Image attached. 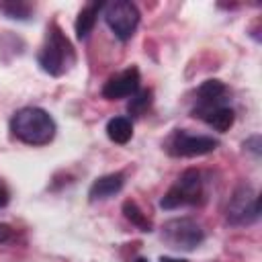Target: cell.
I'll return each mask as SVG.
<instances>
[{
    "label": "cell",
    "mask_w": 262,
    "mask_h": 262,
    "mask_svg": "<svg viewBox=\"0 0 262 262\" xmlns=\"http://www.w3.org/2000/svg\"><path fill=\"white\" fill-rule=\"evenodd\" d=\"M102 8H104V4H100V2H90V4L82 6V10L78 12V18H76V25H74L78 39H86L90 35Z\"/></svg>",
    "instance_id": "obj_12"
},
{
    "label": "cell",
    "mask_w": 262,
    "mask_h": 262,
    "mask_svg": "<svg viewBox=\"0 0 262 262\" xmlns=\"http://www.w3.org/2000/svg\"><path fill=\"white\" fill-rule=\"evenodd\" d=\"M12 135L27 145H47L55 137V121L53 117L39 106L18 108L10 119Z\"/></svg>",
    "instance_id": "obj_1"
},
{
    "label": "cell",
    "mask_w": 262,
    "mask_h": 262,
    "mask_svg": "<svg viewBox=\"0 0 262 262\" xmlns=\"http://www.w3.org/2000/svg\"><path fill=\"white\" fill-rule=\"evenodd\" d=\"M160 262H186V260H180V258H166V256H164Z\"/></svg>",
    "instance_id": "obj_19"
},
{
    "label": "cell",
    "mask_w": 262,
    "mask_h": 262,
    "mask_svg": "<svg viewBox=\"0 0 262 262\" xmlns=\"http://www.w3.org/2000/svg\"><path fill=\"white\" fill-rule=\"evenodd\" d=\"M74 47L68 41V37L61 33L57 25H51L47 29L45 43L39 51V66L49 76H61L70 70L74 63Z\"/></svg>",
    "instance_id": "obj_2"
},
{
    "label": "cell",
    "mask_w": 262,
    "mask_h": 262,
    "mask_svg": "<svg viewBox=\"0 0 262 262\" xmlns=\"http://www.w3.org/2000/svg\"><path fill=\"white\" fill-rule=\"evenodd\" d=\"M125 184V176L121 172H111V174H104L100 178H96L88 190V196L92 201H102V199H108V196H115Z\"/></svg>",
    "instance_id": "obj_10"
},
{
    "label": "cell",
    "mask_w": 262,
    "mask_h": 262,
    "mask_svg": "<svg viewBox=\"0 0 262 262\" xmlns=\"http://www.w3.org/2000/svg\"><path fill=\"white\" fill-rule=\"evenodd\" d=\"M203 196V180L196 170H186L162 196V209H180L186 205H196Z\"/></svg>",
    "instance_id": "obj_4"
},
{
    "label": "cell",
    "mask_w": 262,
    "mask_h": 262,
    "mask_svg": "<svg viewBox=\"0 0 262 262\" xmlns=\"http://www.w3.org/2000/svg\"><path fill=\"white\" fill-rule=\"evenodd\" d=\"M123 213H125V217L133 223V225H137L141 231H151V221L145 217V213L137 207V203H133V201H125L123 203Z\"/></svg>",
    "instance_id": "obj_15"
},
{
    "label": "cell",
    "mask_w": 262,
    "mask_h": 262,
    "mask_svg": "<svg viewBox=\"0 0 262 262\" xmlns=\"http://www.w3.org/2000/svg\"><path fill=\"white\" fill-rule=\"evenodd\" d=\"M135 262H147V260H145V258H137Z\"/></svg>",
    "instance_id": "obj_20"
},
{
    "label": "cell",
    "mask_w": 262,
    "mask_h": 262,
    "mask_svg": "<svg viewBox=\"0 0 262 262\" xmlns=\"http://www.w3.org/2000/svg\"><path fill=\"white\" fill-rule=\"evenodd\" d=\"M139 90V70L137 68H127L123 72H119L117 76H113L104 88H102V96L108 100H117V98H127L133 96Z\"/></svg>",
    "instance_id": "obj_8"
},
{
    "label": "cell",
    "mask_w": 262,
    "mask_h": 262,
    "mask_svg": "<svg viewBox=\"0 0 262 262\" xmlns=\"http://www.w3.org/2000/svg\"><path fill=\"white\" fill-rule=\"evenodd\" d=\"M104 20L117 39L127 41L139 25V10L129 0H115L104 6Z\"/></svg>",
    "instance_id": "obj_5"
},
{
    "label": "cell",
    "mask_w": 262,
    "mask_h": 262,
    "mask_svg": "<svg viewBox=\"0 0 262 262\" xmlns=\"http://www.w3.org/2000/svg\"><path fill=\"white\" fill-rule=\"evenodd\" d=\"M162 237L172 248L194 250L205 239V233H203V227L194 219H190V217H176V219H170V221L164 223Z\"/></svg>",
    "instance_id": "obj_6"
},
{
    "label": "cell",
    "mask_w": 262,
    "mask_h": 262,
    "mask_svg": "<svg viewBox=\"0 0 262 262\" xmlns=\"http://www.w3.org/2000/svg\"><path fill=\"white\" fill-rule=\"evenodd\" d=\"M8 201H10V194H8L6 186H4V184H0V207H6V205H8Z\"/></svg>",
    "instance_id": "obj_18"
},
{
    "label": "cell",
    "mask_w": 262,
    "mask_h": 262,
    "mask_svg": "<svg viewBox=\"0 0 262 262\" xmlns=\"http://www.w3.org/2000/svg\"><path fill=\"white\" fill-rule=\"evenodd\" d=\"M217 139L209 137V135H192L184 129L180 131H174L166 143L168 151L172 156H178V158H194V156H205V154H211L215 147H217Z\"/></svg>",
    "instance_id": "obj_7"
},
{
    "label": "cell",
    "mask_w": 262,
    "mask_h": 262,
    "mask_svg": "<svg viewBox=\"0 0 262 262\" xmlns=\"http://www.w3.org/2000/svg\"><path fill=\"white\" fill-rule=\"evenodd\" d=\"M223 104H227V88L219 80H207L196 90V106L192 113L213 108V106H223Z\"/></svg>",
    "instance_id": "obj_9"
},
{
    "label": "cell",
    "mask_w": 262,
    "mask_h": 262,
    "mask_svg": "<svg viewBox=\"0 0 262 262\" xmlns=\"http://www.w3.org/2000/svg\"><path fill=\"white\" fill-rule=\"evenodd\" d=\"M225 217L235 227H246L258 221L260 217V205H258V192L250 184H242L233 190V194L227 201Z\"/></svg>",
    "instance_id": "obj_3"
},
{
    "label": "cell",
    "mask_w": 262,
    "mask_h": 262,
    "mask_svg": "<svg viewBox=\"0 0 262 262\" xmlns=\"http://www.w3.org/2000/svg\"><path fill=\"white\" fill-rule=\"evenodd\" d=\"M10 237H12V229H10L8 225H2V223H0V244H2V242H8Z\"/></svg>",
    "instance_id": "obj_17"
},
{
    "label": "cell",
    "mask_w": 262,
    "mask_h": 262,
    "mask_svg": "<svg viewBox=\"0 0 262 262\" xmlns=\"http://www.w3.org/2000/svg\"><path fill=\"white\" fill-rule=\"evenodd\" d=\"M106 135L115 143H127L133 137V125L127 117H115L106 123Z\"/></svg>",
    "instance_id": "obj_13"
},
{
    "label": "cell",
    "mask_w": 262,
    "mask_h": 262,
    "mask_svg": "<svg viewBox=\"0 0 262 262\" xmlns=\"http://www.w3.org/2000/svg\"><path fill=\"white\" fill-rule=\"evenodd\" d=\"M194 117H199L201 121H205L209 127H213L215 131H227L233 121H235V113L231 106L223 104V106H213V108H205V111H196Z\"/></svg>",
    "instance_id": "obj_11"
},
{
    "label": "cell",
    "mask_w": 262,
    "mask_h": 262,
    "mask_svg": "<svg viewBox=\"0 0 262 262\" xmlns=\"http://www.w3.org/2000/svg\"><path fill=\"white\" fill-rule=\"evenodd\" d=\"M0 12L14 20H27L33 14V6L27 2H20V0H16V2L10 0V2H0Z\"/></svg>",
    "instance_id": "obj_14"
},
{
    "label": "cell",
    "mask_w": 262,
    "mask_h": 262,
    "mask_svg": "<svg viewBox=\"0 0 262 262\" xmlns=\"http://www.w3.org/2000/svg\"><path fill=\"white\" fill-rule=\"evenodd\" d=\"M151 102V92L149 90H137L133 96H131V102H129V113L131 115H141Z\"/></svg>",
    "instance_id": "obj_16"
}]
</instances>
